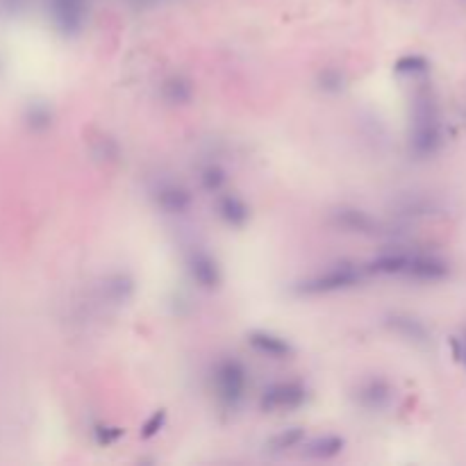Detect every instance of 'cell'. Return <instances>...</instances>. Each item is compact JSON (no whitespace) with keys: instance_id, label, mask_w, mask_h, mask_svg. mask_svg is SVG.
Segmentation results:
<instances>
[{"instance_id":"obj_2","label":"cell","mask_w":466,"mask_h":466,"mask_svg":"<svg viewBox=\"0 0 466 466\" xmlns=\"http://www.w3.org/2000/svg\"><path fill=\"white\" fill-rule=\"evenodd\" d=\"M219 384H221V396H226L230 400L239 398L246 384L244 371H241L237 364H226V367L219 371Z\"/></svg>"},{"instance_id":"obj_5","label":"cell","mask_w":466,"mask_h":466,"mask_svg":"<svg viewBox=\"0 0 466 466\" xmlns=\"http://www.w3.org/2000/svg\"><path fill=\"white\" fill-rule=\"evenodd\" d=\"M398 68L400 70H421V68H425V59H421V57H407V59H403Z\"/></svg>"},{"instance_id":"obj_4","label":"cell","mask_w":466,"mask_h":466,"mask_svg":"<svg viewBox=\"0 0 466 466\" xmlns=\"http://www.w3.org/2000/svg\"><path fill=\"white\" fill-rule=\"evenodd\" d=\"M252 343H255L259 350L269 352V355H276V357L289 355V343L282 341V339L271 337V334H255V337H252Z\"/></svg>"},{"instance_id":"obj_1","label":"cell","mask_w":466,"mask_h":466,"mask_svg":"<svg viewBox=\"0 0 466 466\" xmlns=\"http://www.w3.org/2000/svg\"><path fill=\"white\" fill-rule=\"evenodd\" d=\"M357 280V271L350 269V266H341V269H332L328 273H323L317 280L312 282V287L307 289H314V291H334V289H341L346 285H352V282Z\"/></svg>"},{"instance_id":"obj_3","label":"cell","mask_w":466,"mask_h":466,"mask_svg":"<svg viewBox=\"0 0 466 466\" xmlns=\"http://www.w3.org/2000/svg\"><path fill=\"white\" fill-rule=\"evenodd\" d=\"M302 391L300 387H293V384H280V387L266 391V400H271L273 407H293V405H298L302 400Z\"/></svg>"}]
</instances>
